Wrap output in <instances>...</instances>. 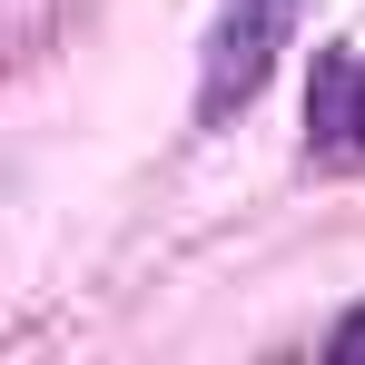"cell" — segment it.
Here are the masks:
<instances>
[{
    "instance_id": "6da1fadb",
    "label": "cell",
    "mask_w": 365,
    "mask_h": 365,
    "mask_svg": "<svg viewBox=\"0 0 365 365\" xmlns=\"http://www.w3.org/2000/svg\"><path fill=\"white\" fill-rule=\"evenodd\" d=\"M297 10L306 0H217L207 20V50H197V128H227L277 79L287 40H297Z\"/></svg>"
},
{
    "instance_id": "7a4b0ae2",
    "label": "cell",
    "mask_w": 365,
    "mask_h": 365,
    "mask_svg": "<svg viewBox=\"0 0 365 365\" xmlns=\"http://www.w3.org/2000/svg\"><path fill=\"white\" fill-rule=\"evenodd\" d=\"M306 158L326 168H356L365 158V50L356 40H326L316 79H306Z\"/></svg>"
},
{
    "instance_id": "3957f363",
    "label": "cell",
    "mask_w": 365,
    "mask_h": 365,
    "mask_svg": "<svg viewBox=\"0 0 365 365\" xmlns=\"http://www.w3.org/2000/svg\"><path fill=\"white\" fill-rule=\"evenodd\" d=\"M326 356H336V365H365V306L336 326V336H326Z\"/></svg>"
}]
</instances>
